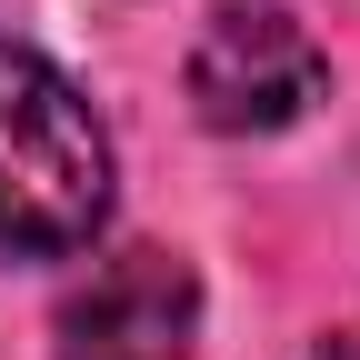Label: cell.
<instances>
[{
	"label": "cell",
	"instance_id": "cell-1",
	"mask_svg": "<svg viewBox=\"0 0 360 360\" xmlns=\"http://www.w3.org/2000/svg\"><path fill=\"white\" fill-rule=\"evenodd\" d=\"M110 220V130L40 51L0 40V260H70Z\"/></svg>",
	"mask_w": 360,
	"mask_h": 360
},
{
	"label": "cell",
	"instance_id": "cell-2",
	"mask_svg": "<svg viewBox=\"0 0 360 360\" xmlns=\"http://www.w3.org/2000/svg\"><path fill=\"white\" fill-rule=\"evenodd\" d=\"M321 90H330L321 40L290 11H270V0H231V11H210V30L191 40V110L210 130H231V141L290 130Z\"/></svg>",
	"mask_w": 360,
	"mask_h": 360
},
{
	"label": "cell",
	"instance_id": "cell-3",
	"mask_svg": "<svg viewBox=\"0 0 360 360\" xmlns=\"http://www.w3.org/2000/svg\"><path fill=\"white\" fill-rule=\"evenodd\" d=\"M60 360H200V281L180 250H110L51 321Z\"/></svg>",
	"mask_w": 360,
	"mask_h": 360
},
{
	"label": "cell",
	"instance_id": "cell-4",
	"mask_svg": "<svg viewBox=\"0 0 360 360\" xmlns=\"http://www.w3.org/2000/svg\"><path fill=\"white\" fill-rule=\"evenodd\" d=\"M321 360H360V330H330V340H321Z\"/></svg>",
	"mask_w": 360,
	"mask_h": 360
}]
</instances>
